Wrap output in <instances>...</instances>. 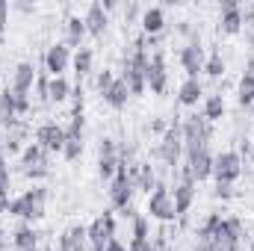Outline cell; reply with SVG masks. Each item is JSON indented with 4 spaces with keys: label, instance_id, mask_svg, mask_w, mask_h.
Returning a JSON list of instances; mask_svg holds the SVG:
<instances>
[{
    "label": "cell",
    "instance_id": "cell-1",
    "mask_svg": "<svg viewBox=\"0 0 254 251\" xmlns=\"http://www.w3.org/2000/svg\"><path fill=\"white\" fill-rule=\"evenodd\" d=\"M240 237H243V222L234 216L213 213L198 228V246H207L210 251H240Z\"/></svg>",
    "mask_w": 254,
    "mask_h": 251
},
{
    "label": "cell",
    "instance_id": "cell-2",
    "mask_svg": "<svg viewBox=\"0 0 254 251\" xmlns=\"http://www.w3.org/2000/svg\"><path fill=\"white\" fill-rule=\"evenodd\" d=\"M45 210H48V189L33 187V189H27V192H21L18 198H12L6 213L15 216V219H24L27 225H33V222L45 219Z\"/></svg>",
    "mask_w": 254,
    "mask_h": 251
},
{
    "label": "cell",
    "instance_id": "cell-3",
    "mask_svg": "<svg viewBox=\"0 0 254 251\" xmlns=\"http://www.w3.org/2000/svg\"><path fill=\"white\" fill-rule=\"evenodd\" d=\"M181 133H184V157H190L201 148H210V122L204 116H187L181 122Z\"/></svg>",
    "mask_w": 254,
    "mask_h": 251
},
{
    "label": "cell",
    "instance_id": "cell-4",
    "mask_svg": "<svg viewBox=\"0 0 254 251\" xmlns=\"http://www.w3.org/2000/svg\"><path fill=\"white\" fill-rule=\"evenodd\" d=\"M145 216L154 219V222H175L178 213H175V198H172V189L157 184L154 192L148 195V204H145Z\"/></svg>",
    "mask_w": 254,
    "mask_h": 251
},
{
    "label": "cell",
    "instance_id": "cell-5",
    "mask_svg": "<svg viewBox=\"0 0 254 251\" xmlns=\"http://www.w3.org/2000/svg\"><path fill=\"white\" fill-rule=\"evenodd\" d=\"M157 157L169 166V169H178L181 157H184V133L181 125H169L166 133L160 136V145H157Z\"/></svg>",
    "mask_w": 254,
    "mask_h": 251
},
{
    "label": "cell",
    "instance_id": "cell-6",
    "mask_svg": "<svg viewBox=\"0 0 254 251\" xmlns=\"http://www.w3.org/2000/svg\"><path fill=\"white\" fill-rule=\"evenodd\" d=\"M243 175V157L237 151H222L213 157V181L216 184H228L234 187Z\"/></svg>",
    "mask_w": 254,
    "mask_h": 251
},
{
    "label": "cell",
    "instance_id": "cell-7",
    "mask_svg": "<svg viewBox=\"0 0 254 251\" xmlns=\"http://www.w3.org/2000/svg\"><path fill=\"white\" fill-rule=\"evenodd\" d=\"M86 240H89V251H104L110 240H116V216H113V213L98 216V219L86 228Z\"/></svg>",
    "mask_w": 254,
    "mask_h": 251
},
{
    "label": "cell",
    "instance_id": "cell-8",
    "mask_svg": "<svg viewBox=\"0 0 254 251\" xmlns=\"http://www.w3.org/2000/svg\"><path fill=\"white\" fill-rule=\"evenodd\" d=\"M133 181H130V172H127V166H122L119 172H116V178L110 181V204H113V210H133L130 204H133Z\"/></svg>",
    "mask_w": 254,
    "mask_h": 251
},
{
    "label": "cell",
    "instance_id": "cell-9",
    "mask_svg": "<svg viewBox=\"0 0 254 251\" xmlns=\"http://www.w3.org/2000/svg\"><path fill=\"white\" fill-rule=\"evenodd\" d=\"M119 169H122V151H119L116 139L107 136L98 145V175H101V181H113Z\"/></svg>",
    "mask_w": 254,
    "mask_h": 251
},
{
    "label": "cell",
    "instance_id": "cell-10",
    "mask_svg": "<svg viewBox=\"0 0 254 251\" xmlns=\"http://www.w3.org/2000/svg\"><path fill=\"white\" fill-rule=\"evenodd\" d=\"M213 157H216V154H213L210 148H201V151H195V154H190V157H184L187 166L181 169V175L192 178L195 184L210 181V178H213Z\"/></svg>",
    "mask_w": 254,
    "mask_h": 251
},
{
    "label": "cell",
    "instance_id": "cell-11",
    "mask_svg": "<svg viewBox=\"0 0 254 251\" xmlns=\"http://www.w3.org/2000/svg\"><path fill=\"white\" fill-rule=\"evenodd\" d=\"M83 127H86L83 113H71V122L65 125V145H63V157L68 163L80 160V154H83Z\"/></svg>",
    "mask_w": 254,
    "mask_h": 251
},
{
    "label": "cell",
    "instance_id": "cell-12",
    "mask_svg": "<svg viewBox=\"0 0 254 251\" xmlns=\"http://www.w3.org/2000/svg\"><path fill=\"white\" fill-rule=\"evenodd\" d=\"M21 172L30 178V181H36V178H48V151H42L36 142H30L24 151H21Z\"/></svg>",
    "mask_w": 254,
    "mask_h": 251
},
{
    "label": "cell",
    "instance_id": "cell-13",
    "mask_svg": "<svg viewBox=\"0 0 254 251\" xmlns=\"http://www.w3.org/2000/svg\"><path fill=\"white\" fill-rule=\"evenodd\" d=\"M71 60H74V54H71V48L65 42L51 45L45 51V71H48V77H65V71L71 68Z\"/></svg>",
    "mask_w": 254,
    "mask_h": 251
},
{
    "label": "cell",
    "instance_id": "cell-14",
    "mask_svg": "<svg viewBox=\"0 0 254 251\" xmlns=\"http://www.w3.org/2000/svg\"><path fill=\"white\" fill-rule=\"evenodd\" d=\"M36 145L48 154H63V145H65V127L57 125V122H45L39 125L36 130Z\"/></svg>",
    "mask_w": 254,
    "mask_h": 251
},
{
    "label": "cell",
    "instance_id": "cell-15",
    "mask_svg": "<svg viewBox=\"0 0 254 251\" xmlns=\"http://www.w3.org/2000/svg\"><path fill=\"white\" fill-rule=\"evenodd\" d=\"M145 83L154 95H163L169 89V71H166V57L163 54H151L148 68H145Z\"/></svg>",
    "mask_w": 254,
    "mask_h": 251
},
{
    "label": "cell",
    "instance_id": "cell-16",
    "mask_svg": "<svg viewBox=\"0 0 254 251\" xmlns=\"http://www.w3.org/2000/svg\"><path fill=\"white\" fill-rule=\"evenodd\" d=\"M181 68L187 71V77H198L201 71H204V63H207V57H204V48H201V39H195V42H187L184 48H181Z\"/></svg>",
    "mask_w": 254,
    "mask_h": 251
},
{
    "label": "cell",
    "instance_id": "cell-17",
    "mask_svg": "<svg viewBox=\"0 0 254 251\" xmlns=\"http://www.w3.org/2000/svg\"><path fill=\"white\" fill-rule=\"evenodd\" d=\"M243 27V6L237 0H225L222 3V18H219V33L225 36H240Z\"/></svg>",
    "mask_w": 254,
    "mask_h": 251
},
{
    "label": "cell",
    "instance_id": "cell-18",
    "mask_svg": "<svg viewBox=\"0 0 254 251\" xmlns=\"http://www.w3.org/2000/svg\"><path fill=\"white\" fill-rule=\"evenodd\" d=\"M195 181L187 178V175H181V184L175 187L172 192V198H175V213H178V219H184L187 213L192 210V204H195Z\"/></svg>",
    "mask_w": 254,
    "mask_h": 251
},
{
    "label": "cell",
    "instance_id": "cell-19",
    "mask_svg": "<svg viewBox=\"0 0 254 251\" xmlns=\"http://www.w3.org/2000/svg\"><path fill=\"white\" fill-rule=\"evenodd\" d=\"M36 65L33 63H18L15 65V71H12V83H9V89L12 92H18V95H30L33 92V86H36Z\"/></svg>",
    "mask_w": 254,
    "mask_h": 251
},
{
    "label": "cell",
    "instance_id": "cell-20",
    "mask_svg": "<svg viewBox=\"0 0 254 251\" xmlns=\"http://www.w3.org/2000/svg\"><path fill=\"white\" fill-rule=\"evenodd\" d=\"M83 24H86V33H89V36L101 39V36L107 33L110 15L104 12V6H101V3H89V9H86V15H83Z\"/></svg>",
    "mask_w": 254,
    "mask_h": 251
},
{
    "label": "cell",
    "instance_id": "cell-21",
    "mask_svg": "<svg viewBox=\"0 0 254 251\" xmlns=\"http://www.w3.org/2000/svg\"><path fill=\"white\" fill-rule=\"evenodd\" d=\"M139 24H142V33H145L148 39L160 36V33L166 30V9H163V6H148V9H142Z\"/></svg>",
    "mask_w": 254,
    "mask_h": 251
},
{
    "label": "cell",
    "instance_id": "cell-22",
    "mask_svg": "<svg viewBox=\"0 0 254 251\" xmlns=\"http://www.w3.org/2000/svg\"><path fill=\"white\" fill-rule=\"evenodd\" d=\"M60 251H89L86 225H71L63 237H60Z\"/></svg>",
    "mask_w": 254,
    "mask_h": 251
},
{
    "label": "cell",
    "instance_id": "cell-23",
    "mask_svg": "<svg viewBox=\"0 0 254 251\" xmlns=\"http://www.w3.org/2000/svg\"><path fill=\"white\" fill-rule=\"evenodd\" d=\"M86 36H89V33H86V24H83V18H80V15H68V18H65V45L80 51Z\"/></svg>",
    "mask_w": 254,
    "mask_h": 251
},
{
    "label": "cell",
    "instance_id": "cell-24",
    "mask_svg": "<svg viewBox=\"0 0 254 251\" xmlns=\"http://www.w3.org/2000/svg\"><path fill=\"white\" fill-rule=\"evenodd\" d=\"M101 98H104L113 110H125L127 101H130V89H127V83L122 80V77H116V80L110 83V89H107Z\"/></svg>",
    "mask_w": 254,
    "mask_h": 251
},
{
    "label": "cell",
    "instance_id": "cell-25",
    "mask_svg": "<svg viewBox=\"0 0 254 251\" xmlns=\"http://www.w3.org/2000/svg\"><path fill=\"white\" fill-rule=\"evenodd\" d=\"M18 122V104H15V92L9 86L0 89V125L12 127Z\"/></svg>",
    "mask_w": 254,
    "mask_h": 251
},
{
    "label": "cell",
    "instance_id": "cell-26",
    "mask_svg": "<svg viewBox=\"0 0 254 251\" xmlns=\"http://www.w3.org/2000/svg\"><path fill=\"white\" fill-rule=\"evenodd\" d=\"M201 95H204L201 80H198V77H187V80L181 83V89H178V104H184V107H198Z\"/></svg>",
    "mask_w": 254,
    "mask_h": 251
},
{
    "label": "cell",
    "instance_id": "cell-27",
    "mask_svg": "<svg viewBox=\"0 0 254 251\" xmlns=\"http://www.w3.org/2000/svg\"><path fill=\"white\" fill-rule=\"evenodd\" d=\"M71 68H74L77 80L89 77V74L95 71V51H92V48H80V51L74 54V60H71Z\"/></svg>",
    "mask_w": 254,
    "mask_h": 251
},
{
    "label": "cell",
    "instance_id": "cell-28",
    "mask_svg": "<svg viewBox=\"0 0 254 251\" xmlns=\"http://www.w3.org/2000/svg\"><path fill=\"white\" fill-rule=\"evenodd\" d=\"M237 104H240L243 110L254 107V65L240 77V86H237Z\"/></svg>",
    "mask_w": 254,
    "mask_h": 251
},
{
    "label": "cell",
    "instance_id": "cell-29",
    "mask_svg": "<svg viewBox=\"0 0 254 251\" xmlns=\"http://www.w3.org/2000/svg\"><path fill=\"white\" fill-rule=\"evenodd\" d=\"M12 246L15 251H30V249H39V234L33 225H21L15 234H12Z\"/></svg>",
    "mask_w": 254,
    "mask_h": 251
},
{
    "label": "cell",
    "instance_id": "cell-30",
    "mask_svg": "<svg viewBox=\"0 0 254 251\" xmlns=\"http://www.w3.org/2000/svg\"><path fill=\"white\" fill-rule=\"evenodd\" d=\"M225 98H222V92H216V95H207L204 98V107H201V116L213 125V122H219V119H225Z\"/></svg>",
    "mask_w": 254,
    "mask_h": 251
},
{
    "label": "cell",
    "instance_id": "cell-31",
    "mask_svg": "<svg viewBox=\"0 0 254 251\" xmlns=\"http://www.w3.org/2000/svg\"><path fill=\"white\" fill-rule=\"evenodd\" d=\"M71 92H74V86L68 83V77H51V83H48V101L51 104H65L71 98Z\"/></svg>",
    "mask_w": 254,
    "mask_h": 251
},
{
    "label": "cell",
    "instance_id": "cell-32",
    "mask_svg": "<svg viewBox=\"0 0 254 251\" xmlns=\"http://www.w3.org/2000/svg\"><path fill=\"white\" fill-rule=\"evenodd\" d=\"M9 189H12V172H9V163L0 157V213L9 210Z\"/></svg>",
    "mask_w": 254,
    "mask_h": 251
},
{
    "label": "cell",
    "instance_id": "cell-33",
    "mask_svg": "<svg viewBox=\"0 0 254 251\" xmlns=\"http://www.w3.org/2000/svg\"><path fill=\"white\" fill-rule=\"evenodd\" d=\"M204 74L207 77H225V60H222V54L219 51H213L210 57H207V63H204Z\"/></svg>",
    "mask_w": 254,
    "mask_h": 251
},
{
    "label": "cell",
    "instance_id": "cell-34",
    "mask_svg": "<svg viewBox=\"0 0 254 251\" xmlns=\"http://www.w3.org/2000/svg\"><path fill=\"white\" fill-rule=\"evenodd\" d=\"M133 240H148V216H133Z\"/></svg>",
    "mask_w": 254,
    "mask_h": 251
},
{
    "label": "cell",
    "instance_id": "cell-35",
    "mask_svg": "<svg viewBox=\"0 0 254 251\" xmlns=\"http://www.w3.org/2000/svg\"><path fill=\"white\" fill-rule=\"evenodd\" d=\"M113 80H116V74H113L110 68H104V71H98V77H95V89L104 95V92L110 89V83H113Z\"/></svg>",
    "mask_w": 254,
    "mask_h": 251
},
{
    "label": "cell",
    "instance_id": "cell-36",
    "mask_svg": "<svg viewBox=\"0 0 254 251\" xmlns=\"http://www.w3.org/2000/svg\"><path fill=\"white\" fill-rule=\"evenodd\" d=\"M48 83H51V77L42 74V77H36V86H33V89H36V98H39L42 104H48Z\"/></svg>",
    "mask_w": 254,
    "mask_h": 251
},
{
    "label": "cell",
    "instance_id": "cell-37",
    "mask_svg": "<svg viewBox=\"0 0 254 251\" xmlns=\"http://www.w3.org/2000/svg\"><path fill=\"white\" fill-rule=\"evenodd\" d=\"M127 251H157V249H154V240H130Z\"/></svg>",
    "mask_w": 254,
    "mask_h": 251
},
{
    "label": "cell",
    "instance_id": "cell-38",
    "mask_svg": "<svg viewBox=\"0 0 254 251\" xmlns=\"http://www.w3.org/2000/svg\"><path fill=\"white\" fill-rule=\"evenodd\" d=\"M213 198H222V201L234 198V187H228V184H216V187H213Z\"/></svg>",
    "mask_w": 254,
    "mask_h": 251
},
{
    "label": "cell",
    "instance_id": "cell-39",
    "mask_svg": "<svg viewBox=\"0 0 254 251\" xmlns=\"http://www.w3.org/2000/svg\"><path fill=\"white\" fill-rule=\"evenodd\" d=\"M125 18H127V24H133V21H139V18H142L139 3H127V6H125Z\"/></svg>",
    "mask_w": 254,
    "mask_h": 251
},
{
    "label": "cell",
    "instance_id": "cell-40",
    "mask_svg": "<svg viewBox=\"0 0 254 251\" xmlns=\"http://www.w3.org/2000/svg\"><path fill=\"white\" fill-rule=\"evenodd\" d=\"M9 9H12V6H9L6 0H0V36L6 33V24H9Z\"/></svg>",
    "mask_w": 254,
    "mask_h": 251
},
{
    "label": "cell",
    "instance_id": "cell-41",
    "mask_svg": "<svg viewBox=\"0 0 254 251\" xmlns=\"http://www.w3.org/2000/svg\"><path fill=\"white\" fill-rule=\"evenodd\" d=\"M104 251H127V246L116 237V240H110V243H107V249H104Z\"/></svg>",
    "mask_w": 254,
    "mask_h": 251
},
{
    "label": "cell",
    "instance_id": "cell-42",
    "mask_svg": "<svg viewBox=\"0 0 254 251\" xmlns=\"http://www.w3.org/2000/svg\"><path fill=\"white\" fill-rule=\"evenodd\" d=\"M12 9H18V12H36L33 3H12Z\"/></svg>",
    "mask_w": 254,
    "mask_h": 251
},
{
    "label": "cell",
    "instance_id": "cell-43",
    "mask_svg": "<svg viewBox=\"0 0 254 251\" xmlns=\"http://www.w3.org/2000/svg\"><path fill=\"white\" fill-rule=\"evenodd\" d=\"M101 6H104V12H107V15H110V12H116V9H119V3H116V0H104V3H101Z\"/></svg>",
    "mask_w": 254,
    "mask_h": 251
},
{
    "label": "cell",
    "instance_id": "cell-44",
    "mask_svg": "<svg viewBox=\"0 0 254 251\" xmlns=\"http://www.w3.org/2000/svg\"><path fill=\"white\" fill-rule=\"evenodd\" d=\"M0 251H6V231H3V213H0Z\"/></svg>",
    "mask_w": 254,
    "mask_h": 251
},
{
    "label": "cell",
    "instance_id": "cell-45",
    "mask_svg": "<svg viewBox=\"0 0 254 251\" xmlns=\"http://www.w3.org/2000/svg\"><path fill=\"white\" fill-rule=\"evenodd\" d=\"M166 122H160V119H157V122H151V130H157V133H166Z\"/></svg>",
    "mask_w": 254,
    "mask_h": 251
},
{
    "label": "cell",
    "instance_id": "cell-46",
    "mask_svg": "<svg viewBox=\"0 0 254 251\" xmlns=\"http://www.w3.org/2000/svg\"><path fill=\"white\" fill-rule=\"evenodd\" d=\"M154 249H157V251H175L169 243H166V240H157V243H154Z\"/></svg>",
    "mask_w": 254,
    "mask_h": 251
},
{
    "label": "cell",
    "instance_id": "cell-47",
    "mask_svg": "<svg viewBox=\"0 0 254 251\" xmlns=\"http://www.w3.org/2000/svg\"><path fill=\"white\" fill-rule=\"evenodd\" d=\"M246 39H249V45H254V27H246Z\"/></svg>",
    "mask_w": 254,
    "mask_h": 251
},
{
    "label": "cell",
    "instance_id": "cell-48",
    "mask_svg": "<svg viewBox=\"0 0 254 251\" xmlns=\"http://www.w3.org/2000/svg\"><path fill=\"white\" fill-rule=\"evenodd\" d=\"M252 251H254V240H252Z\"/></svg>",
    "mask_w": 254,
    "mask_h": 251
},
{
    "label": "cell",
    "instance_id": "cell-49",
    "mask_svg": "<svg viewBox=\"0 0 254 251\" xmlns=\"http://www.w3.org/2000/svg\"><path fill=\"white\" fill-rule=\"evenodd\" d=\"M30 251H39V249H30Z\"/></svg>",
    "mask_w": 254,
    "mask_h": 251
}]
</instances>
